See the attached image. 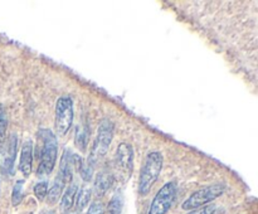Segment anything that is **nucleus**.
<instances>
[{"label":"nucleus","mask_w":258,"mask_h":214,"mask_svg":"<svg viewBox=\"0 0 258 214\" xmlns=\"http://www.w3.org/2000/svg\"><path fill=\"white\" fill-rule=\"evenodd\" d=\"M95 165L96 164L93 163V161H91L90 159H87V160L82 164V166H81L80 169L81 176H82L83 180L87 181V183L92 179L93 171H95Z\"/></svg>","instance_id":"18"},{"label":"nucleus","mask_w":258,"mask_h":214,"mask_svg":"<svg viewBox=\"0 0 258 214\" xmlns=\"http://www.w3.org/2000/svg\"><path fill=\"white\" fill-rule=\"evenodd\" d=\"M7 128H8V116L5 112L4 106L0 105V148L5 144L7 140Z\"/></svg>","instance_id":"17"},{"label":"nucleus","mask_w":258,"mask_h":214,"mask_svg":"<svg viewBox=\"0 0 258 214\" xmlns=\"http://www.w3.org/2000/svg\"><path fill=\"white\" fill-rule=\"evenodd\" d=\"M38 135L42 145L39 148V166L37 174L39 176H48L53 171L57 161L58 141L49 128H42Z\"/></svg>","instance_id":"1"},{"label":"nucleus","mask_w":258,"mask_h":214,"mask_svg":"<svg viewBox=\"0 0 258 214\" xmlns=\"http://www.w3.org/2000/svg\"><path fill=\"white\" fill-rule=\"evenodd\" d=\"M72 153L68 149H64L62 159H60L58 175L64 179V181L67 184L72 183Z\"/></svg>","instance_id":"11"},{"label":"nucleus","mask_w":258,"mask_h":214,"mask_svg":"<svg viewBox=\"0 0 258 214\" xmlns=\"http://www.w3.org/2000/svg\"><path fill=\"white\" fill-rule=\"evenodd\" d=\"M24 180H18L15 183L14 188L12 191V204L14 206L19 205L23 200V186H24Z\"/></svg>","instance_id":"19"},{"label":"nucleus","mask_w":258,"mask_h":214,"mask_svg":"<svg viewBox=\"0 0 258 214\" xmlns=\"http://www.w3.org/2000/svg\"><path fill=\"white\" fill-rule=\"evenodd\" d=\"M226 188L222 184H214V185L206 186V188H202L199 190L194 191L183 204H181V208L184 210H194V209L202 208L204 205H208L209 203H212L213 200H216L217 198L222 195L224 193Z\"/></svg>","instance_id":"3"},{"label":"nucleus","mask_w":258,"mask_h":214,"mask_svg":"<svg viewBox=\"0 0 258 214\" xmlns=\"http://www.w3.org/2000/svg\"><path fill=\"white\" fill-rule=\"evenodd\" d=\"M123 208V196L121 193H116L107 205V214H121Z\"/></svg>","instance_id":"16"},{"label":"nucleus","mask_w":258,"mask_h":214,"mask_svg":"<svg viewBox=\"0 0 258 214\" xmlns=\"http://www.w3.org/2000/svg\"><path fill=\"white\" fill-rule=\"evenodd\" d=\"M88 136H90V132H88L87 125H83L82 123V125H80L76 128L75 144L81 153H85L86 151V148H87L88 144Z\"/></svg>","instance_id":"14"},{"label":"nucleus","mask_w":258,"mask_h":214,"mask_svg":"<svg viewBox=\"0 0 258 214\" xmlns=\"http://www.w3.org/2000/svg\"><path fill=\"white\" fill-rule=\"evenodd\" d=\"M163 163V155L159 151H151L146 155L140 171V178H139V194L140 195H148L149 191L151 190L153 185L160 176Z\"/></svg>","instance_id":"2"},{"label":"nucleus","mask_w":258,"mask_h":214,"mask_svg":"<svg viewBox=\"0 0 258 214\" xmlns=\"http://www.w3.org/2000/svg\"><path fill=\"white\" fill-rule=\"evenodd\" d=\"M175 195H176L175 183H173V181H169V183L164 184L163 188H160V190L158 191V194L154 196L148 214H166L168 213L169 209H170L171 205H173Z\"/></svg>","instance_id":"6"},{"label":"nucleus","mask_w":258,"mask_h":214,"mask_svg":"<svg viewBox=\"0 0 258 214\" xmlns=\"http://www.w3.org/2000/svg\"><path fill=\"white\" fill-rule=\"evenodd\" d=\"M66 214H78L77 211H68V213H66Z\"/></svg>","instance_id":"23"},{"label":"nucleus","mask_w":258,"mask_h":214,"mask_svg":"<svg viewBox=\"0 0 258 214\" xmlns=\"http://www.w3.org/2000/svg\"><path fill=\"white\" fill-rule=\"evenodd\" d=\"M218 209V206L216 204H208V205H204L202 208L194 209V210L189 211L188 214H214Z\"/></svg>","instance_id":"21"},{"label":"nucleus","mask_w":258,"mask_h":214,"mask_svg":"<svg viewBox=\"0 0 258 214\" xmlns=\"http://www.w3.org/2000/svg\"><path fill=\"white\" fill-rule=\"evenodd\" d=\"M113 130H115V125L111 122L108 118L102 120V122L98 126L97 137H96L95 144H93L92 151L90 154V160L93 163H97L98 159L103 158L107 153L108 148H110L111 142L113 138Z\"/></svg>","instance_id":"5"},{"label":"nucleus","mask_w":258,"mask_h":214,"mask_svg":"<svg viewBox=\"0 0 258 214\" xmlns=\"http://www.w3.org/2000/svg\"><path fill=\"white\" fill-rule=\"evenodd\" d=\"M116 168L120 169L126 179L130 178L134 168V150L130 144L121 142L116 150Z\"/></svg>","instance_id":"8"},{"label":"nucleus","mask_w":258,"mask_h":214,"mask_svg":"<svg viewBox=\"0 0 258 214\" xmlns=\"http://www.w3.org/2000/svg\"><path fill=\"white\" fill-rule=\"evenodd\" d=\"M106 209H105V205H103L102 201H93L92 204L90 205V208H88L87 213L86 214H105Z\"/></svg>","instance_id":"22"},{"label":"nucleus","mask_w":258,"mask_h":214,"mask_svg":"<svg viewBox=\"0 0 258 214\" xmlns=\"http://www.w3.org/2000/svg\"><path fill=\"white\" fill-rule=\"evenodd\" d=\"M17 148L18 136L15 133H12L8 138L7 144L2 146V150H0V170L5 175H13V173H14Z\"/></svg>","instance_id":"7"},{"label":"nucleus","mask_w":258,"mask_h":214,"mask_svg":"<svg viewBox=\"0 0 258 214\" xmlns=\"http://www.w3.org/2000/svg\"><path fill=\"white\" fill-rule=\"evenodd\" d=\"M33 166V142L32 140L25 141L20 153V161H19V170L22 171L25 178L30 175Z\"/></svg>","instance_id":"9"},{"label":"nucleus","mask_w":258,"mask_h":214,"mask_svg":"<svg viewBox=\"0 0 258 214\" xmlns=\"http://www.w3.org/2000/svg\"><path fill=\"white\" fill-rule=\"evenodd\" d=\"M66 185H67V183L64 181V179L60 178L59 175H57V178H55L54 181H53L52 188L48 189V193H47L48 195L47 199L50 204L57 203L58 199H59L60 195H62L63 189H64Z\"/></svg>","instance_id":"13"},{"label":"nucleus","mask_w":258,"mask_h":214,"mask_svg":"<svg viewBox=\"0 0 258 214\" xmlns=\"http://www.w3.org/2000/svg\"><path fill=\"white\" fill-rule=\"evenodd\" d=\"M112 175H111L108 171H101L96 176L95 184H93V193L97 198H102L106 193L108 191V189L112 185Z\"/></svg>","instance_id":"10"},{"label":"nucleus","mask_w":258,"mask_h":214,"mask_svg":"<svg viewBox=\"0 0 258 214\" xmlns=\"http://www.w3.org/2000/svg\"><path fill=\"white\" fill-rule=\"evenodd\" d=\"M91 195H92V190L88 188L87 185L82 186L80 189V191L76 195V206H77L78 210H83V209L87 206V204L90 203Z\"/></svg>","instance_id":"15"},{"label":"nucleus","mask_w":258,"mask_h":214,"mask_svg":"<svg viewBox=\"0 0 258 214\" xmlns=\"http://www.w3.org/2000/svg\"><path fill=\"white\" fill-rule=\"evenodd\" d=\"M78 190V184L77 183H71L68 185L67 190L64 191V194L60 198V210L63 213H68L71 210V208L73 206L76 200V195H77Z\"/></svg>","instance_id":"12"},{"label":"nucleus","mask_w":258,"mask_h":214,"mask_svg":"<svg viewBox=\"0 0 258 214\" xmlns=\"http://www.w3.org/2000/svg\"><path fill=\"white\" fill-rule=\"evenodd\" d=\"M75 112H73V101L70 96H62L55 103L54 126L58 135L63 136L72 127Z\"/></svg>","instance_id":"4"},{"label":"nucleus","mask_w":258,"mask_h":214,"mask_svg":"<svg viewBox=\"0 0 258 214\" xmlns=\"http://www.w3.org/2000/svg\"><path fill=\"white\" fill-rule=\"evenodd\" d=\"M48 181L43 180V181H39V183H37V185L34 186V194L35 196L38 198V200H44V198L47 196V193H48Z\"/></svg>","instance_id":"20"}]
</instances>
